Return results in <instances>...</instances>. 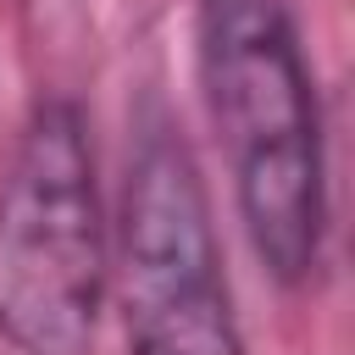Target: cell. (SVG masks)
Listing matches in <instances>:
<instances>
[{"instance_id": "2", "label": "cell", "mask_w": 355, "mask_h": 355, "mask_svg": "<svg viewBox=\"0 0 355 355\" xmlns=\"http://www.w3.org/2000/svg\"><path fill=\"white\" fill-rule=\"evenodd\" d=\"M105 266L89 122L61 94L39 100L0 172V338L17 355H89Z\"/></svg>"}, {"instance_id": "1", "label": "cell", "mask_w": 355, "mask_h": 355, "mask_svg": "<svg viewBox=\"0 0 355 355\" xmlns=\"http://www.w3.org/2000/svg\"><path fill=\"white\" fill-rule=\"evenodd\" d=\"M200 72L250 244L277 283H305L327 239V155L288 0H200Z\"/></svg>"}, {"instance_id": "3", "label": "cell", "mask_w": 355, "mask_h": 355, "mask_svg": "<svg viewBox=\"0 0 355 355\" xmlns=\"http://www.w3.org/2000/svg\"><path fill=\"white\" fill-rule=\"evenodd\" d=\"M122 316L128 355H250L222 277L200 166L166 116L139 133L128 161Z\"/></svg>"}]
</instances>
